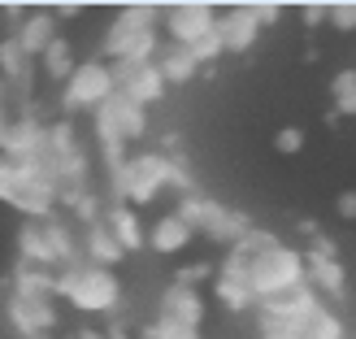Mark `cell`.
I'll return each instance as SVG.
<instances>
[{
  "mask_svg": "<svg viewBox=\"0 0 356 339\" xmlns=\"http://www.w3.org/2000/svg\"><path fill=\"white\" fill-rule=\"evenodd\" d=\"M187 187V174L178 161H170L165 152H144V157H127L122 166H113V191H118V205H148L161 187Z\"/></svg>",
  "mask_w": 356,
  "mask_h": 339,
  "instance_id": "obj_3",
  "label": "cell"
},
{
  "mask_svg": "<svg viewBox=\"0 0 356 339\" xmlns=\"http://www.w3.org/2000/svg\"><path fill=\"white\" fill-rule=\"evenodd\" d=\"M57 300L83 313H113L122 305V278L113 270H104V265L74 261L65 270H57Z\"/></svg>",
  "mask_w": 356,
  "mask_h": 339,
  "instance_id": "obj_2",
  "label": "cell"
},
{
  "mask_svg": "<svg viewBox=\"0 0 356 339\" xmlns=\"http://www.w3.org/2000/svg\"><path fill=\"white\" fill-rule=\"evenodd\" d=\"M195 239V230L178 218V213H161L152 226H144V244L152 248L156 257H174V253H183V248H191Z\"/></svg>",
  "mask_w": 356,
  "mask_h": 339,
  "instance_id": "obj_13",
  "label": "cell"
},
{
  "mask_svg": "<svg viewBox=\"0 0 356 339\" xmlns=\"http://www.w3.org/2000/svg\"><path fill=\"white\" fill-rule=\"evenodd\" d=\"M152 339H200V331H195V326H183V322H165V317H156Z\"/></svg>",
  "mask_w": 356,
  "mask_h": 339,
  "instance_id": "obj_31",
  "label": "cell"
},
{
  "mask_svg": "<svg viewBox=\"0 0 356 339\" xmlns=\"http://www.w3.org/2000/svg\"><path fill=\"white\" fill-rule=\"evenodd\" d=\"M322 17H326V5H309L305 9V22H322Z\"/></svg>",
  "mask_w": 356,
  "mask_h": 339,
  "instance_id": "obj_35",
  "label": "cell"
},
{
  "mask_svg": "<svg viewBox=\"0 0 356 339\" xmlns=\"http://www.w3.org/2000/svg\"><path fill=\"white\" fill-rule=\"evenodd\" d=\"M274 148H278L282 157H296L300 148H305V127H278V135H274Z\"/></svg>",
  "mask_w": 356,
  "mask_h": 339,
  "instance_id": "obj_29",
  "label": "cell"
},
{
  "mask_svg": "<svg viewBox=\"0 0 356 339\" xmlns=\"http://www.w3.org/2000/svg\"><path fill=\"white\" fill-rule=\"evenodd\" d=\"M0 74H5V87L31 96V57L17 48L13 35H5V40H0Z\"/></svg>",
  "mask_w": 356,
  "mask_h": 339,
  "instance_id": "obj_20",
  "label": "cell"
},
{
  "mask_svg": "<svg viewBox=\"0 0 356 339\" xmlns=\"http://www.w3.org/2000/svg\"><path fill=\"white\" fill-rule=\"evenodd\" d=\"M17 191H22V174H17V161H13V157H0V205L13 209Z\"/></svg>",
  "mask_w": 356,
  "mask_h": 339,
  "instance_id": "obj_26",
  "label": "cell"
},
{
  "mask_svg": "<svg viewBox=\"0 0 356 339\" xmlns=\"http://www.w3.org/2000/svg\"><path fill=\"white\" fill-rule=\"evenodd\" d=\"M79 9H83V5H74V0H65V5H57V9H52V17H57V22H61V17H79Z\"/></svg>",
  "mask_w": 356,
  "mask_h": 339,
  "instance_id": "obj_34",
  "label": "cell"
},
{
  "mask_svg": "<svg viewBox=\"0 0 356 339\" xmlns=\"http://www.w3.org/2000/svg\"><path fill=\"white\" fill-rule=\"evenodd\" d=\"M213 31H218V40H222L226 52H252V44L261 40V22L252 17V9H248V5H226V9H218Z\"/></svg>",
  "mask_w": 356,
  "mask_h": 339,
  "instance_id": "obj_10",
  "label": "cell"
},
{
  "mask_svg": "<svg viewBox=\"0 0 356 339\" xmlns=\"http://www.w3.org/2000/svg\"><path fill=\"white\" fill-rule=\"evenodd\" d=\"M218 22V9L204 5V0H178L161 13V31H165V44H178V48H191L195 40H204Z\"/></svg>",
  "mask_w": 356,
  "mask_h": 339,
  "instance_id": "obj_7",
  "label": "cell"
},
{
  "mask_svg": "<svg viewBox=\"0 0 356 339\" xmlns=\"http://www.w3.org/2000/svg\"><path fill=\"white\" fill-rule=\"evenodd\" d=\"M191 57H195V65H204V61H218V57H226V48H222V40H218V31H209L204 40H195V44H191Z\"/></svg>",
  "mask_w": 356,
  "mask_h": 339,
  "instance_id": "obj_28",
  "label": "cell"
},
{
  "mask_svg": "<svg viewBox=\"0 0 356 339\" xmlns=\"http://www.w3.org/2000/svg\"><path fill=\"white\" fill-rule=\"evenodd\" d=\"M305 335V322H287V317H257V339H300Z\"/></svg>",
  "mask_w": 356,
  "mask_h": 339,
  "instance_id": "obj_25",
  "label": "cell"
},
{
  "mask_svg": "<svg viewBox=\"0 0 356 339\" xmlns=\"http://www.w3.org/2000/svg\"><path fill=\"white\" fill-rule=\"evenodd\" d=\"M296 283H305V253H296L287 244H265L257 253H248V292H252V300L278 296Z\"/></svg>",
  "mask_w": 356,
  "mask_h": 339,
  "instance_id": "obj_5",
  "label": "cell"
},
{
  "mask_svg": "<svg viewBox=\"0 0 356 339\" xmlns=\"http://www.w3.org/2000/svg\"><path fill=\"white\" fill-rule=\"evenodd\" d=\"M305 283L322 296V305H326V296H343L348 292L343 265L334 261V257H317V253H305Z\"/></svg>",
  "mask_w": 356,
  "mask_h": 339,
  "instance_id": "obj_15",
  "label": "cell"
},
{
  "mask_svg": "<svg viewBox=\"0 0 356 339\" xmlns=\"http://www.w3.org/2000/svg\"><path fill=\"white\" fill-rule=\"evenodd\" d=\"M113 92H118V83H113V65H109V61H100V57H87V61H79L74 70H70V79L61 83V104H65L70 113H79V109L96 113Z\"/></svg>",
  "mask_w": 356,
  "mask_h": 339,
  "instance_id": "obj_6",
  "label": "cell"
},
{
  "mask_svg": "<svg viewBox=\"0 0 356 339\" xmlns=\"http://www.w3.org/2000/svg\"><path fill=\"white\" fill-rule=\"evenodd\" d=\"M40 339H48V335H40Z\"/></svg>",
  "mask_w": 356,
  "mask_h": 339,
  "instance_id": "obj_37",
  "label": "cell"
},
{
  "mask_svg": "<svg viewBox=\"0 0 356 339\" xmlns=\"http://www.w3.org/2000/svg\"><path fill=\"white\" fill-rule=\"evenodd\" d=\"M213 296H218L230 313H243V309H252V305H257L243 278H222V274H213Z\"/></svg>",
  "mask_w": 356,
  "mask_h": 339,
  "instance_id": "obj_22",
  "label": "cell"
},
{
  "mask_svg": "<svg viewBox=\"0 0 356 339\" xmlns=\"http://www.w3.org/2000/svg\"><path fill=\"white\" fill-rule=\"evenodd\" d=\"M248 9H252V17H257L261 26H265V22H274V17H278V5H248Z\"/></svg>",
  "mask_w": 356,
  "mask_h": 339,
  "instance_id": "obj_33",
  "label": "cell"
},
{
  "mask_svg": "<svg viewBox=\"0 0 356 339\" xmlns=\"http://www.w3.org/2000/svg\"><path fill=\"white\" fill-rule=\"evenodd\" d=\"M204 278H213V265L209 261H191V265H178L174 283H183V287H200Z\"/></svg>",
  "mask_w": 356,
  "mask_h": 339,
  "instance_id": "obj_30",
  "label": "cell"
},
{
  "mask_svg": "<svg viewBox=\"0 0 356 339\" xmlns=\"http://www.w3.org/2000/svg\"><path fill=\"white\" fill-rule=\"evenodd\" d=\"M330 104L339 118H356V70H339L330 79Z\"/></svg>",
  "mask_w": 356,
  "mask_h": 339,
  "instance_id": "obj_23",
  "label": "cell"
},
{
  "mask_svg": "<svg viewBox=\"0 0 356 339\" xmlns=\"http://www.w3.org/2000/svg\"><path fill=\"white\" fill-rule=\"evenodd\" d=\"M152 65H156V74L165 79V87L170 83H191L195 79V57H191V48H178V44H161L156 48V57H152Z\"/></svg>",
  "mask_w": 356,
  "mask_h": 339,
  "instance_id": "obj_19",
  "label": "cell"
},
{
  "mask_svg": "<svg viewBox=\"0 0 356 339\" xmlns=\"http://www.w3.org/2000/svg\"><path fill=\"white\" fill-rule=\"evenodd\" d=\"M17 253H22L26 265H44V270H65V265L83 261V248L74 239V230H70L57 213L44 222H26L17 226Z\"/></svg>",
  "mask_w": 356,
  "mask_h": 339,
  "instance_id": "obj_4",
  "label": "cell"
},
{
  "mask_svg": "<svg viewBox=\"0 0 356 339\" xmlns=\"http://www.w3.org/2000/svg\"><path fill=\"white\" fill-rule=\"evenodd\" d=\"M104 226H109V235L122 244V253H135V248H144V222L135 218V209L131 205H109L104 209V218H100Z\"/></svg>",
  "mask_w": 356,
  "mask_h": 339,
  "instance_id": "obj_18",
  "label": "cell"
},
{
  "mask_svg": "<svg viewBox=\"0 0 356 339\" xmlns=\"http://www.w3.org/2000/svg\"><path fill=\"white\" fill-rule=\"evenodd\" d=\"M334 209H339V218L356 222V187H343L339 196H334Z\"/></svg>",
  "mask_w": 356,
  "mask_h": 339,
  "instance_id": "obj_32",
  "label": "cell"
},
{
  "mask_svg": "<svg viewBox=\"0 0 356 339\" xmlns=\"http://www.w3.org/2000/svg\"><path fill=\"white\" fill-rule=\"evenodd\" d=\"M13 296L22 300H57V270H44V265H13Z\"/></svg>",
  "mask_w": 356,
  "mask_h": 339,
  "instance_id": "obj_16",
  "label": "cell"
},
{
  "mask_svg": "<svg viewBox=\"0 0 356 339\" xmlns=\"http://www.w3.org/2000/svg\"><path fill=\"white\" fill-rule=\"evenodd\" d=\"M79 248H83V261L104 265V270H113V265H122V261H127V253H122V244L109 235V226H104V222L87 226V230H83V239H79Z\"/></svg>",
  "mask_w": 356,
  "mask_h": 339,
  "instance_id": "obj_17",
  "label": "cell"
},
{
  "mask_svg": "<svg viewBox=\"0 0 356 339\" xmlns=\"http://www.w3.org/2000/svg\"><path fill=\"white\" fill-rule=\"evenodd\" d=\"M326 22L334 26V31H356V5L352 0H339V5H326Z\"/></svg>",
  "mask_w": 356,
  "mask_h": 339,
  "instance_id": "obj_27",
  "label": "cell"
},
{
  "mask_svg": "<svg viewBox=\"0 0 356 339\" xmlns=\"http://www.w3.org/2000/svg\"><path fill=\"white\" fill-rule=\"evenodd\" d=\"M9 35L17 40V48H22L26 57L35 61L52 40H57V17H52V9H26V13H22V22H17Z\"/></svg>",
  "mask_w": 356,
  "mask_h": 339,
  "instance_id": "obj_12",
  "label": "cell"
},
{
  "mask_svg": "<svg viewBox=\"0 0 356 339\" xmlns=\"http://www.w3.org/2000/svg\"><path fill=\"white\" fill-rule=\"evenodd\" d=\"M0 309H5L9 326L22 335V339H40V335H52V331H57V305H52V300H22V296H9Z\"/></svg>",
  "mask_w": 356,
  "mask_h": 339,
  "instance_id": "obj_8",
  "label": "cell"
},
{
  "mask_svg": "<svg viewBox=\"0 0 356 339\" xmlns=\"http://www.w3.org/2000/svg\"><path fill=\"white\" fill-rule=\"evenodd\" d=\"M156 5H127L109 31H104V44H100V61L109 65H144L156 57Z\"/></svg>",
  "mask_w": 356,
  "mask_h": 339,
  "instance_id": "obj_1",
  "label": "cell"
},
{
  "mask_svg": "<svg viewBox=\"0 0 356 339\" xmlns=\"http://www.w3.org/2000/svg\"><path fill=\"white\" fill-rule=\"evenodd\" d=\"M300 339H343V322H339V313H330L326 305L317 309L309 322H305V335Z\"/></svg>",
  "mask_w": 356,
  "mask_h": 339,
  "instance_id": "obj_24",
  "label": "cell"
},
{
  "mask_svg": "<svg viewBox=\"0 0 356 339\" xmlns=\"http://www.w3.org/2000/svg\"><path fill=\"white\" fill-rule=\"evenodd\" d=\"M74 65H79V61H74V48H70L61 35L40 52V70H44V79H48V83H57V87L70 79V70H74Z\"/></svg>",
  "mask_w": 356,
  "mask_h": 339,
  "instance_id": "obj_21",
  "label": "cell"
},
{
  "mask_svg": "<svg viewBox=\"0 0 356 339\" xmlns=\"http://www.w3.org/2000/svg\"><path fill=\"white\" fill-rule=\"evenodd\" d=\"M161 317H165V322H183V326L200 331V322H204V296H200V287L170 283V287L161 292Z\"/></svg>",
  "mask_w": 356,
  "mask_h": 339,
  "instance_id": "obj_14",
  "label": "cell"
},
{
  "mask_svg": "<svg viewBox=\"0 0 356 339\" xmlns=\"http://www.w3.org/2000/svg\"><path fill=\"white\" fill-rule=\"evenodd\" d=\"M79 339H109L104 331H79Z\"/></svg>",
  "mask_w": 356,
  "mask_h": 339,
  "instance_id": "obj_36",
  "label": "cell"
},
{
  "mask_svg": "<svg viewBox=\"0 0 356 339\" xmlns=\"http://www.w3.org/2000/svg\"><path fill=\"white\" fill-rule=\"evenodd\" d=\"M257 309H261V313H270V317H287V322H309V317L322 309V296H317L309 283H296V287L278 292V296L257 300Z\"/></svg>",
  "mask_w": 356,
  "mask_h": 339,
  "instance_id": "obj_11",
  "label": "cell"
},
{
  "mask_svg": "<svg viewBox=\"0 0 356 339\" xmlns=\"http://www.w3.org/2000/svg\"><path fill=\"white\" fill-rule=\"evenodd\" d=\"M113 83H118V92L127 96V100L139 104V109L165 100V79L156 74L152 61H144V65H113Z\"/></svg>",
  "mask_w": 356,
  "mask_h": 339,
  "instance_id": "obj_9",
  "label": "cell"
}]
</instances>
